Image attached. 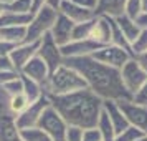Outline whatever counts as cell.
<instances>
[{
  "mask_svg": "<svg viewBox=\"0 0 147 141\" xmlns=\"http://www.w3.org/2000/svg\"><path fill=\"white\" fill-rule=\"evenodd\" d=\"M65 65L76 70L83 76V80L86 81L88 90H91L102 101L131 100L129 93L122 87L119 70L107 67L104 63H99V61L94 60L93 57L66 58Z\"/></svg>",
  "mask_w": 147,
  "mask_h": 141,
  "instance_id": "1",
  "label": "cell"
},
{
  "mask_svg": "<svg viewBox=\"0 0 147 141\" xmlns=\"http://www.w3.org/2000/svg\"><path fill=\"white\" fill-rule=\"evenodd\" d=\"M104 101L98 98L91 90H80L69 95L50 96V105L58 111L68 126L81 129L96 128Z\"/></svg>",
  "mask_w": 147,
  "mask_h": 141,
  "instance_id": "2",
  "label": "cell"
},
{
  "mask_svg": "<svg viewBox=\"0 0 147 141\" xmlns=\"http://www.w3.org/2000/svg\"><path fill=\"white\" fill-rule=\"evenodd\" d=\"M86 88V81L83 80V76L76 70L63 63L53 73H50V78L43 90L48 96H61V95H69Z\"/></svg>",
  "mask_w": 147,
  "mask_h": 141,
  "instance_id": "3",
  "label": "cell"
},
{
  "mask_svg": "<svg viewBox=\"0 0 147 141\" xmlns=\"http://www.w3.org/2000/svg\"><path fill=\"white\" fill-rule=\"evenodd\" d=\"M58 12L50 7H45L36 10L32 14V18L28 22L27 33H25V43H36L40 42L47 33H50V30L53 27L55 20H56Z\"/></svg>",
  "mask_w": 147,
  "mask_h": 141,
  "instance_id": "4",
  "label": "cell"
},
{
  "mask_svg": "<svg viewBox=\"0 0 147 141\" xmlns=\"http://www.w3.org/2000/svg\"><path fill=\"white\" fill-rule=\"evenodd\" d=\"M36 128L43 129L50 136L51 141H65L68 125L65 123V120L61 118L60 114H58V111L50 105L43 111V114L40 116V121H38Z\"/></svg>",
  "mask_w": 147,
  "mask_h": 141,
  "instance_id": "5",
  "label": "cell"
},
{
  "mask_svg": "<svg viewBox=\"0 0 147 141\" xmlns=\"http://www.w3.org/2000/svg\"><path fill=\"white\" fill-rule=\"evenodd\" d=\"M119 73H121L122 87H124V90L129 93L131 100H132V96L139 91L142 88V85L147 81V73L140 68V65L136 61V58H131L119 70Z\"/></svg>",
  "mask_w": 147,
  "mask_h": 141,
  "instance_id": "6",
  "label": "cell"
},
{
  "mask_svg": "<svg viewBox=\"0 0 147 141\" xmlns=\"http://www.w3.org/2000/svg\"><path fill=\"white\" fill-rule=\"evenodd\" d=\"M50 106V96L43 95L40 100L30 103L25 111H22L20 114L15 116V125L18 129H28V128H36L40 116L43 114V111Z\"/></svg>",
  "mask_w": 147,
  "mask_h": 141,
  "instance_id": "7",
  "label": "cell"
},
{
  "mask_svg": "<svg viewBox=\"0 0 147 141\" xmlns=\"http://www.w3.org/2000/svg\"><path fill=\"white\" fill-rule=\"evenodd\" d=\"M36 57L47 63L50 73H53L56 68H60L65 63L63 53H61V47H58L51 35L47 33L40 42H38V50H36Z\"/></svg>",
  "mask_w": 147,
  "mask_h": 141,
  "instance_id": "8",
  "label": "cell"
},
{
  "mask_svg": "<svg viewBox=\"0 0 147 141\" xmlns=\"http://www.w3.org/2000/svg\"><path fill=\"white\" fill-rule=\"evenodd\" d=\"M91 57L96 61L104 63V65H107V67H111V68H116V70H121L127 61L132 58L126 50L116 47V45H104L99 50H96Z\"/></svg>",
  "mask_w": 147,
  "mask_h": 141,
  "instance_id": "9",
  "label": "cell"
},
{
  "mask_svg": "<svg viewBox=\"0 0 147 141\" xmlns=\"http://www.w3.org/2000/svg\"><path fill=\"white\" fill-rule=\"evenodd\" d=\"M121 111L124 113L129 126L137 128L139 131L147 134V106H140L132 100L127 101H117Z\"/></svg>",
  "mask_w": 147,
  "mask_h": 141,
  "instance_id": "10",
  "label": "cell"
},
{
  "mask_svg": "<svg viewBox=\"0 0 147 141\" xmlns=\"http://www.w3.org/2000/svg\"><path fill=\"white\" fill-rule=\"evenodd\" d=\"M99 48L101 47L98 43H94L89 38H84V40H71L65 47H61V53H63V58L65 60L66 58H80V57H91Z\"/></svg>",
  "mask_w": 147,
  "mask_h": 141,
  "instance_id": "11",
  "label": "cell"
},
{
  "mask_svg": "<svg viewBox=\"0 0 147 141\" xmlns=\"http://www.w3.org/2000/svg\"><path fill=\"white\" fill-rule=\"evenodd\" d=\"M73 27H74L73 22L58 12V15H56V20H55L53 27H51V30H50V35H51V38L55 40V43H56L58 47H65L66 43H69V42H71Z\"/></svg>",
  "mask_w": 147,
  "mask_h": 141,
  "instance_id": "12",
  "label": "cell"
},
{
  "mask_svg": "<svg viewBox=\"0 0 147 141\" xmlns=\"http://www.w3.org/2000/svg\"><path fill=\"white\" fill-rule=\"evenodd\" d=\"M36 50H38V42L36 43H25L23 42V43L17 45L12 50V53L8 55V57H10L12 65H13L17 73H20L22 70H23V67L36 55Z\"/></svg>",
  "mask_w": 147,
  "mask_h": 141,
  "instance_id": "13",
  "label": "cell"
},
{
  "mask_svg": "<svg viewBox=\"0 0 147 141\" xmlns=\"http://www.w3.org/2000/svg\"><path fill=\"white\" fill-rule=\"evenodd\" d=\"M20 75L28 76L30 80H33V81H36V83H40L41 87H45L48 78H50V70H48L47 63L35 55L33 58L23 67V70L20 72Z\"/></svg>",
  "mask_w": 147,
  "mask_h": 141,
  "instance_id": "14",
  "label": "cell"
},
{
  "mask_svg": "<svg viewBox=\"0 0 147 141\" xmlns=\"http://www.w3.org/2000/svg\"><path fill=\"white\" fill-rule=\"evenodd\" d=\"M58 12L61 15H65L66 18H69L73 23H83V22H88V20H91V18L96 17V12L88 10V8H83L80 5L73 3V2H69V0H63L61 2Z\"/></svg>",
  "mask_w": 147,
  "mask_h": 141,
  "instance_id": "15",
  "label": "cell"
},
{
  "mask_svg": "<svg viewBox=\"0 0 147 141\" xmlns=\"http://www.w3.org/2000/svg\"><path fill=\"white\" fill-rule=\"evenodd\" d=\"M89 40L98 43L99 47L111 45V23H109L107 17L96 15L93 28H91V33H89Z\"/></svg>",
  "mask_w": 147,
  "mask_h": 141,
  "instance_id": "16",
  "label": "cell"
},
{
  "mask_svg": "<svg viewBox=\"0 0 147 141\" xmlns=\"http://www.w3.org/2000/svg\"><path fill=\"white\" fill-rule=\"evenodd\" d=\"M102 110L106 111L107 118L111 121V125H113L114 133L116 134L122 133L126 128H129V123H127L124 113L121 111L117 101H104V103H102Z\"/></svg>",
  "mask_w": 147,
  "mask_h": 141,
  "instance_id": "17",
  "label": "cell"
},
{
  "mask_svg": "<svg viewBox=\"0 0 147 141\" xmlns=\"http://www.w3.org/2000/svg\"><path fill=\"white\" fill-rule=\"evenodd\" d=\"M129 0H98L96 3V15L117 18L126 12V5Z\"/></svg>",
  "mask_w": 147,
  "mask_h": 141,
  "instance_id": "18",
  "label": "cell"
},
{
  "mask_svg": "<svg viewBox=\"0 0 147 141\" xmlns=\"http://www.w3.org/2000/svg\"><path fill=\"white\" fill-rule=\"evenodd\" d=\"M114 20H116L117 27L121 28L122 35L126 37V40L129 42V43H132V42L139 37L142 28L137 25V22L134 20V18H131V17H127V15L124 14V15H121V17H117V18H114Z\"/></svg>",
  "mask_w": 147,
  "mask_h": 141,
  "instance_id": "19",
  "label": "cell"
},
{
  "mask_svg": "<svg viewBox=\"0 0 147 141\" xmlns=\"http://www.w3.org/2000/svg\"><path fill=\"white\" fill-rule=\"evenodd\" d=\"M32 18V15H25V14H15V12H10L5 10L0 14V28H5V27H15V25H23L27 27L28 22Z\"/></svg>",
  "mask_w": 147,
  "mask_h": 141,
  "instance_id": "20",
  "label": "cell"
},
{
  "mask_svg": "<svg viewBox=\"0 0 147 141\" xmlns=\"http://www.w3.org/2000/svg\"><path fill=\"white\" fill-rule=\"evenodd\" d=\"M25 33L27 28L23 25H15V27H5L0 28V40H5L13 45H20L25 42Z\"/></svg>",
  "mask_w": 147,
  "mask_h": 141,
  "instance_id": "21",
  "label": "cell"
},
{
  "mask_svg": "<svg viewBox=\"0 0 147 141\" xmlns=\"http://www.w3.org/2000/svg\"><path fill=\"white\" fill-rule=\"evenodd\" d=\"M22 78V85H23V90H22V93L25 95L28 98V101L30 103H33V101L40 100L45 93V90H43V87H41L40 83H36V81L30 80L28 76H23V75H20Z\"/></svg>",
  "mask_w": 147,
  "mask_h": 141,
  "instance_id": "22",
  "label": "cell"
},
{
  "mask_svg": "<svg viewBox=\"0 0 147 141\" xmlns=\"http://www.w3.org/2000/svg\"><path fill=\"white\" fill-rule=\"evenodd\" d=\"M28 105H30V101H28V98L23 93H18V95H15V96L8 98V111L13 116L20 114L22 111H25V108Z\"/></svg>",
  "mask_w": 147,
  "mask_h": 141,
  "instance_id": "23",
  "label": "cell"
},
{
  "mask_svg": "<svg viewBox=\"0 0 147 141\" xmlns=\"http://www.w3.org/2000/svg\"><path fill=\"white\" fill-rule=\"evenodd\" d=\"M94 18H96V17H94ZM94 18H91V20H88V22H83V23H74L71 40H84V38H89Z\"/></svg>",
  "mask_w": 147,
  "mask_h": 141,
  "instance_id": "24",
  "label": "cell"
},
{
  "mask_svg": "<svg viewBox=\"0 0 147 141\" xmlns=\"http://www.w3.org/2000/svg\"><path fill=\"white\" fill-rule=\"evenodd\" d=\"M22 141H51L43 129L40 128H28V129H20Z\"/></svg>",
  "mask_w": 147,
  "mask_h": 141,
  "instance_id": "25",
  "label": "cell"
},
{
  "mask_svg": "<svg viewBox=\"0 0 147 141\" xmlns=\"http://www.w3.org/2000/svg\"><path fill=\"white\" fill-rule=\"evenodd\" d=\"M146 52H147V30H140L139 37L131 43V53H132V58H136V57L146 53Z\"/></svg>",
  "mask_w": 147,
  "mask_h": 141,
  "instance_id": "26",
  "label": "cell"
},
{
  "mask_svg": "<svg viewBox=\"0 0 147 141\" xmlns=\"http://www.w3.org/2000/svg\"><path fill=\"white\" fill-rule=\"evenodd\" d=\"M7 10L15 12V14H25V15H32V0H12L5 3Z\"/></svg>",
  "mask_w": 147,
  "mask_h": 141,
  "instance_id": "27",
  "label": "cell"
},
{
  "mask_svg": "<svg viewBox=\"0 0 147 141\" xmlns=\"http://www.w3.org/2000/svg\"><path fill=\"white\" fill-rule=\"evenodd\" d=\"M140 136H144L142 131H139L137 128H134V126H129V128H126L122 133L116 134L114 141H137Z\"/></svg>",
  "mask_w": 147,
  "mask_h": 141,
  "instance_id": "28",
  "label": "cell"
},
{
  "mask_svg": "<svg viewBox=\"0 0 147 141\" xmlns=\"http://www.w3.org/2000/svg\"><path fill=\"white\" fill-rule=\"evenodd\" d=\"M2 88H3V91H5L8 96H15V95L22 93V90H23V85H22L20 73H18V76H17V78L10 80L8 83H5V85H3Z\"/></svg>",
  "mask_w": 147,
  "mask_h": 141,
  "instance_id": "29",
  "label": "cell"
},
{
  "mask_svg": "<svg viewBox=\"0 0 147 141\" xmlns=\"http://www.w3.org/2000/svg\"><path fill=\"white\" fill-rule=\"evenodd\" d=\"M65 141H83V129L76 126H68Z\"/></svg>",
  "mask_w": 147,
  "mask_h": 141,
  "instance_id": "30",
  "label": "cell"
},
{
  "mask_svg": "<svg viewBox=\"0 0 147 141\" xmlns=\"http://www.w3.org/2000/svg\"><path fill=\"white\" fill-rule=\"evenodd\" d=\"M132 101L140 105V106H147V81L142 85V88H140L139 91L132 96Z\"/></svg>",
  "mask_w": 147,
  "mask_h": 141,
  "instance_id": "31",
  "label": "cell"
},
{
  "mask_svg": "<svg viewBox=\"0 0 147 141\" xmlns=\"http://www.w3.org/2000/svg\"><path fill=\"white\" fill-rule=\"evenodd\" d=\"M83 141H102V136L98 128H88L83 129Z\"/></svg>",
  "mask_w": 147,
  "mask_h": 141,
  "instance_id": "32",
  "label": "cell"
},
{
  "mask_svg": "<svg viewBox=\"0 0 147 141\" xmlns=\"http://www.w3.org/2000/svg\"><path fill=\"white\" fill-rule=\"evenodd\" d=\"M69 2H73L76 5H80L83 8H88V10H93L96 12V3H98V0H69Z\"/></svg>",
  "mask_w": 147,
  "mask_h": 141,
  "instance_id": "33",
  "label": "cell"
},
{
  "mask_svg": "<svg viewBox=\"0 0 147 141\" xmlns=\"http://www.w3.org/2000/svg\"><path fill=\"white\" fill-rule=\"evenodd\" d=\"M15 47H17V45H13V43H8V42H5V40H0V57H8Z\"/></svg>",
  "mask_w": 147,
  "mask_h": 141,
  "instance_id": "34",
  "label": "cell"
},
{
  "mask_svg": "<svg viewBox=\"0 0 147 141\" xmlns=\"http://www.w3.org/2000/svg\"><path fill=\"white\" fill-rule=\"evenodd\" d=\"M0 72H15L10 57H0Z\"/></svg>",
  "mask_w": 147,
  "mask_h": 141,
  "instance_id": "35",
  "label": "cell"
},
{
  "mask_svg": "<svg viewBox=\"0 0 147 141\" xmlns=\"http://www.w3.org/2000/svg\"><path fill=\"white\" fill-rule=\"evenodd\" d=\"M17 76H18L17 72H0V88L3 87L5 83H8L10 80L17 78Z\"/></svg>",
  "mask_w": 147,
  "mask_h": 141,
  "instance_id": "36",
  "label": "cell"
},
{
  "mask_svg": "<svg viewBox=\"0 0 147 141\" xmlns=\"http://www.w3.org/2000/svg\"><path fill=\"white\" fill-rule=\"evenodd\" d=\"M136 61L139 63L140 68L147 73V52H146V53H142V55H139V57H136Z\"/></svg>",
  "mask_w": 147,
  "mask_h": 141,
  "instance_id": "37",
  "label": "cell"
},
{
  "mask_svg": "<svg viewBox=\"0 0 147 141\" xmlns=\"http://www.w3.org/2000/svg\"><path fill=\"white\" fill-rule=\"evenodd\" d=\"M47 5V0H32V14Z\"/></svg>",
  "mask_w": 147,
  "mask_h": 141,
  "instance_id": "38",
  "label": "cell"
},
{
  "mask_svg": "<svg viewBox=\"0 0 147 141\" xmlns=\"http://www.w3.org/2000/svg\"><path fill=\"white\" fill-rule=\"evenodd\" d=\"M136 22H137V25H139L142 30H147V14H140L137 18H136Z\"/></svg>",
  "mask_w": 147,
  "mask_h": 141,
  "instance_id": "39",
  "label": "cell"
},
{
  "mask_svg": "<svg viewBox=\"0 0 147 141\" xmlns=\"http://www.w3.org/2000/svg\"><path fill=\"white\" fill-rule=\"evenodd\" d=\"M61 2H63V0H47V7L53 8V10H56V12H58V8H60Z\"/></svg>",
  "mask_w": 147,
  "mask_h": 141,
  "instance_id": "40",
  "label": "cell"
},
{
  "mask_svg": "<svg viewBox=\"0 0 147 141\" xmlns=\"http://www.w3.org/2000/svg\"><path fill=\"white\" fill-rule=\"evenodd\" d=\"M140 14H147V0H140Z\"/></svg>",
  "mask_w": 147,
  "mask_h": 141,
  "instance_id": "41",
  "label": "cell"
},
{
  "mask_svg": "<svg viewBox=\"0 0 147 141\" xmlns=\"http://www.w3.org/2000/svg\"><path fill=\"white\" fill-rule=\"evenodd\" d=\"M3 10H5V3H3V2H0V14H2Z\"/></svg>",
  "mask_w": 147,
  "mask_h": 141,
  "instance_id": "42",
  "label": "cell"
},
{
  "mask_svg": "<svg viewBox=\"0 0 147 141\" xmlns=\"http://www.w3.org/2000/svg\"><path fill=\"white\" fill-rule=\"evenodd\" d=\"M137 141H147V134H144V136H140V138H139Z\"/></svg>",
  "mask_w": 147,
  "mask_h": 141,
  "instance_id": "43",
  "label": "cell"
},
{
  "mask_svg": "<svg viewBox=\"0 0 147 141\" xmlns=\"http://www.w3.org/2000/svg\"><path fill=\"white\" fill-rule=\"evenodd\" d=\"M8 2H12V0H5V3H8Z\"/></svg>",
  "mask_w": 147,
  "mask_h": 141,
  "instance_id": "44",
  "label": "cell"
},
{
  "mask_svg": "<svg viewBox=\"0 0 147 141\" xmlns=\"http://www.w3.org/2000/svg\"><path fill=\"white\" fill-rule=\"evenodd\" d=\"M0 2H3V3H5V0H0Z\"/></svg>",
  "mask_w": 147,
  "mask_h": 141,
  "instance_id": "45",
  "label": "cell"
}]
</instances>
